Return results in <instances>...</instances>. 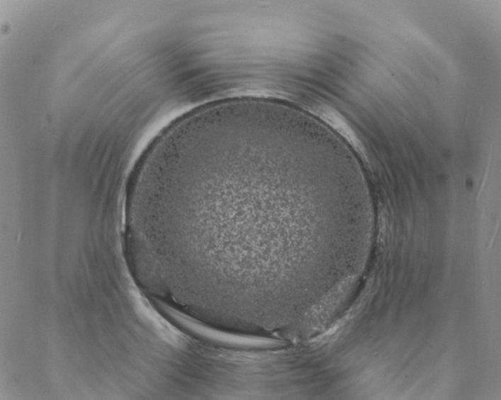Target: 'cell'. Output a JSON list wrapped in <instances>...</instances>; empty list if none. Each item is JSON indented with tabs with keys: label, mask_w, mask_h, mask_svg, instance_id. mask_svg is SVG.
Instances as JSON below:
<instances>
[{
	"label": "cell",
	"mask_w": 501,
	"mask_h": 400,
	"mask_svg": "<svg viewBox=\"0 0 501 400\" xmlns=\"http://www.w3.org/2000/svg\"><path fill=\"white\" fill-rule=\"evenodd\" d=\"M322 117L327 123H329L334 130L344 137L354 148L360 153L364 152L363 145L359 142L356 133H354L350 126L347 125L344 119L337 112L331 109H325L322 111Z\"/></svg>",
	"instance_id": "cell-1"
}]
</instances>
